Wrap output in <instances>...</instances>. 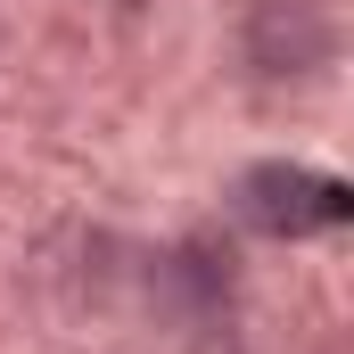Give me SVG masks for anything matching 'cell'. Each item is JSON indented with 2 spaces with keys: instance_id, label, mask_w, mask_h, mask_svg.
<instances>
[{
  "instance_id": "2",
  "label": "cell",
  "mask_w": 354,
  "mask_h": 354,
  "mask_svg": "<svg viewBox=\"0 0 354 354\" xmlns=\"http://www.w3.org/2000/svg\"><path fill=\"white\" fill-rule=\"evenodd\" d=\"M248 58L264 75H313V66H330V8L322 0H256Z\"/></svg>"
},
{
  "instance_id": "1",
  "label": "cell",
  "mask_w": 354,
  "mask_h": 354,
  "mask_svg": "<svg viewBox=\"0 0 354 354\" xmlns=\"http://www.w3.org/2000/svg\"><path fill=\"white\" fill-rule=\"evenodd\" d=\"M239 223H256L272 239L330 231V223H346V181L305 174V165H256V174H239Z\"/></svg>"
}]
</instances>
